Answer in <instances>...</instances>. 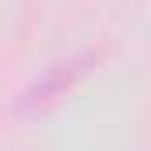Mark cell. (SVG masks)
I'll return each instance as SVG.
<instances>
[{
	"label": "cell",
	"mask_w": 151,
	"mask_h": 151,
	"mask_svg": "<svg viewBox=\"0 0 151 151\" xmlns=\"http://www.w3.org/2000/svg\"><path fill=\"white\" fill-rule=\"evenodd\" d=\"M99 60V53H91V49H81V53H70V56H60V60H53L42 74L21 91V99H18V109L28 116L35 113H46L53 102H60L70 88H74L81 77L91 70V63Z\"/></svg>",
	"instance_id": "6da1fadb"
}]
</instances>
